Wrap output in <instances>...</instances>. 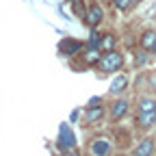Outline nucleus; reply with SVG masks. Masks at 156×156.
Returning <instances> with one entry per match:
<instances>
[{
    "instance_id": "nucleus-1",
    "label": "nucleus",
    "mask_w": 156,
    "mask_h": 156,
    "mask_svg": "<svg viewBox=\"0 0 156 156\" xmlns=\"http://www.w3.org/2000/svg\"><path fill=\"white\" fill-rule=\"evenodd\" d=\"M122 63H124V56L119 52L111 50V52H106L100 61H98V67H100L104 74H108V72H117V69L122 67Z\"/></svg>"
},
{
    "instance_id": "nucleus-2",
    "label": "nucleus",
    "mask_w": 156,
    "mask_h": 156,
    "mask_svg": "<svg viewBox=\"0 0 156 156\" xmlns=\"http://www.w3.org/2000/svg\"><path fill=\"white\" fill-rule=\"evenodd\" d=\"M102 17H104V11H102V7L100 5H91L89 9H87V15H85V22L91 26V28H95L98 24L102 22Z\"/></svg>"
},
{
    "instance_id": "nucleus-3",
    "label": "nucleus",
    "mask_w": 156,
    "mask_h": 156,
    "mask_svg": "<svg viewBox=\"0 0 156 156\" xmlns=\"http://www.w3.org/2000/svg\"><path fill=\"white\" fill-rule=\"evenodd\" d=\"M91 154L93 156H108L111 154V141L106 136H98V139L91 143Z\"/></svg>"
},
{
    "instance_id": "nucleus-4",
    "label": "nucleus",
    "mask_w": 156,
    "mask_h": 156,
    "mask_svg": "<svg viewBox=\"0 0 156 156\" xmlns=\"http://www.w3.org/2000/svg\"><path fill=\"white\" fill-rule=\"evenodd\" d=\"M72 147H74V134H72V130L67 126H61V134H58V150L67 152Z\"/></svg>"
},
{
    "instance_id": "nucleus-5",
    "label": "nucleus",
    "mask_w": 156,
    "mask_h": 156,
    "mask_svg": "<svg viewBox=\"0 0 156 156\" xmlns=\"http://www.w3.org/2000/svg\"><path fill=\"white\" fill-rule=\"evenodd\" d=\"M58 50H61V54H65V56H72V54L83 50V44L74 41V39H63V41L58 44Z\"/></svg>"
},
{
    "instance_id": "nucleus-6",
    "label": "nucleus",
    "mask_w": 156,
    "mask_h": 156,
    "mask_svg": "<svg viewBox=\"0 0 156 156\" xmlns=\"http://www.w3.org/2000/svg\"><path fill=\"white\" fill-rule=\"evenodd\" d=\"M126 113H128V102L126 100H115L111 104V119L113 122H119Z\"/></svg>"
},
{
    "instance_id": "nucleus-7",
    "label": "nucleus",
    "mask_w": 156,
    "mask_h": 156,
    "mask_svg": "<svg viewBox=\"0 0 156 156\" xmlns=\"http://www.w3.org/2000/svg\"><path fill=\"white\" fill-rule=\"evenodd\" d=\"M154 150H156L154 139H143L139 145L134 147V154H132V156H152V154H154Z\"/></svg>"
},
{
    "instance_id": "nucleus-8",
    "label": "nucleus",
    "mask_w": 156,
    "mask_h": 156,
    "mask_svg": "<svg viewBox=\"0 0 156 156\" xmlns=\"http://www.w3.org/2000/svg\"><path fill=\"white\" fill-rule=\"evenodd\" d=\"M141 48L145 52H156V30H147L141 37Z\"/></svg>"
},
{
    "instance_id": "nucleus-9",
    "label": "nucleus",
    "mask_w": 156,
    "mask_h": 156,
    "mask_svg": "<svg viewBox=\"0 0 156 156\" xmlns=\"http://www.w3.org/2000/svg\"><path fill=\"white\" fill-rule=\"evenodd\" d=\"M104 117V106H89L87 113H85V122L87 124H93L98 119H102Z\"/></svg>"
},
{
    "instance_id": "nucleus-10",
    "label": "nucleus",
    "mask_w": 156,
    "mask_h": 156,
    "mask_svg": "<svg viewBox=\"0 0 156 156\" xmlns=\"http://www.w3.org/2000/svg\"><path fill=\"white\" fill-rule=\"evenodd\" d=\"M126 85H128V78H126V76H119V78H115V80L111 83V89H108V93H111V95H119L122 91H126Z\"/></svg>"
},
{
    "instance_id": "nucleus-11",
    "label": "nucleus",
    "mask_w": 156,
    "mask_h": 156,
    "mask_svg": "<svg viewBox=\"0 0 156 156\" xmlns=\"http://www.w3.org/2000/svg\"><path fill=\"white\" fill-rule=\"evenodd\" d=\"M154 124H156V111L139 113V126H141V128H152Z\"/></svg>"
},
{
    "instance_id": "nucleus-12",
    "label": "nucleus",
    "mask_w": 156,
    "mask_h": 156,
    "mask_svg": "<svg viewBox=\"0 0 156 156\" xmlns=\"http://www.w3.org/2000/svg\"><path fill=\"white\" fill-rule=\"evenodd\" d=\"M147 111H156V100H152V98H141L139 100V113H147Z\"/></svg>"
},
{
    "instance_id": "nucleus-13",
    "label": "nucleus",
    "mask_w": 156,
    "mask_h": 156,
    "mask_svg": "<svg viewBox=\"0 0 156 156\" xmlns=\"http://www.w3.org/2000/svg\"><path fill=\"white\" fill-rule=\"evenodd\" d=\"M113 46H115V35H104V39L100 41V50L111 52V50H113Z\"/></svg>"
},
{
    "instance_id": "nucleus-14",
    "label": "nucleus",
    "mask_w": 156,
    "mask_h": 156,
    "mask_svg": "<svg viewBox=\"0 0 156 156\" xmlns=\"http://www.w3.org/2000/svg\"><path fill=\"white\" fill-rule=\"evenodd\" d=\"M95 61H100V52H98V48H91V50H87V54H85V63H95Z\"/></svg>"
},
{
    "instance_id": "nucleus-15",
    "label": "nucleus",
    "mask_w": 156,
    "mask_h": 156,
    "mask_svg": "<svg viewBox=\"0 0 156 156\" xmlns=\"http://www.w3.org/2000/svg\"><path fill=\"white\" fill-rule=\"evenodd\" d=\"M130 2H132V0H113V5L119 9V11H126L130 7Z\"/></svg>"
},
{
    "instance_id": "nucleus-16",
    "label": "nucleus",
    "mask_w": 156,
    "mask_h": 156,
    "mask_svg": "<svg viewBox=\"0 0 156 156\" xmlns=\"http://www.w3.org/2000/svg\"><path fill=\"white\" fill-rule=\"evenodd\" d=\"M74 9H76L78 15H85V11H83V0H74Z\"/></svg>"
},
{
    "instance_id": "nucleus-17",
    "label": "nucleus",
    "mask_w": 156,
    "mask_h": 156,
    "mask_svg": "<svg viewBox=\"0 0 156 156\" xmlns=\"http://www.w3.org/2000/svg\"><path fill=\"white\" fill-rule=\"evenodd\" d=\"M134 63H136V65H143V63H145V54L139 52V56H134Z\"/></svg>"
},
{
    "instance_id": "nucleus-18",
    "label": "nucleus",
    "mask_w": 156,
    "mask_h": 156,
    "mask_svg": "<svg viewBox=\"0 0 156 156\" xmlns=\"http://www.w3.org/2000/svg\"><path fill=\"white\" fill-rule=\"evenodd\" d=\"M65 156H78V152L72 147V150H67V152H65Z\"/></svg>"
},
{
    "instance_id": "nucleus-19",
    "label": "nucleus",
    "mask_w": 156,
    "mask_h": 156,
    "mask_svg": "<svg viewBox=\"0 0 156 156\" xmlns=\"http://www.w3.org/2000/svg\"><path fill=\"white\" fill-rule=\"evenodd\" d=\"M134 2H139V0H134Z\"/></svg>"
}]
</instances>
